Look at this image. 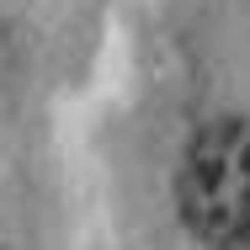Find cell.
I'll list each match as a JSON object with an SVG mask.
<instances>
[{
  "label": "cell",
  "instance_id": "6da1fadb",
  "mask_svg": "<svg viewBox=\"0 0 250 250\" xmlns=\"http://www.w3.org/2000/svg\"><path fill=\"white\" fill-rule=\"evenodd\" d=\"M176 208L202 245H250V117H218L187 144Z\"/></svg>",
  "mask_w": 250,
  "mask_h": 250
}]
</instances>
